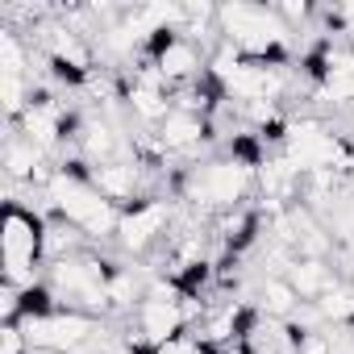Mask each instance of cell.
Here are the masks:
<instances>
[{"label": "cell", "mask_w": 354, "mask_h": 354, "mask_svg": "<svg viewBox=\"0 0 354 354\" xmlns=\"http://www.w3.org/2000/svg\"><path fill=\"white\" fill-rule=\"evenodd\" d=\"M46 201H50V217H63L71 221L88 242H104V238H117V221H121V209L113 201H104L92 180H88V167L80 158H67L55 180L42 188Z\"/></svg>", "instance_id": "obj_1"}, {"label": "cell", "mask_w": 354, "mask_h": 354, "mask_svg": "<svg viewBox=\"0 0 354 354\" xmlns=\"http://www.w3.org/2000/svg\"><path fill=\"white\" fill-rule=\"evenodd\" d=\"M42 263H46V217L21 201L5 205L0 217V267L5 283L13 288H34L42 283Z\"/></svg>", "instance_id": "obj_2"}, {"label": "cell", "mask_w": 354, "mask_h": 354, "mask_svg": "<svg viewBox=\"0 0 354 354\" xmlns=\"http://www.w3.org/2000/svg\"><path fill=\"white\" fill-rule=\"evenodd\" d=\"M21 329H26L30 350H38V354H80L96 342L100 321L88 313H75V308H55L46 317H26Z\"/></svg>", "instance_id": "obj_3"}, {"label": "cell", "mask_w": 354, "mask_h": 354, "mask_svg": "<svg viewBox=\"0 0 354 354\" xmlns=\"http://www.w3.org/2000/svg\"><path fill=\"white\" fill-rule=\"evenodd\" d=\"M171 201L167 196H146V201H133L121 209V221H117V246L125 254H146L154 250L158 242H167L171 234Z\"/></svg>", "instance_id": "obj_4"}, {"label": "cell", "mask_w": 354, "mask_h": 354, "mask_svg": "<svg viewBox=\"0 0 354 354\" xmlns=\"http://www.w3.org/2000/svg\"><path fill=\"white\" fill-rule=\"evenodd\" d=\"M154 138L162 142L167 154H196V150L209 142V121L196 117V113H180V109H175V113L154 129Z\"/></svg>", "instance_id": "obj_5"}, {"label": "cell", "mask_w": 354, "mask_h": 354, "mask_svg": "<svg viewBox=\"0 0 354 354\" xmlns=\"http://www.w3.org/2000/svg\"><path fill=\"white\" fill-rule=\"evenodd\" d=\"M288 283L296 288L300 300H313V304H317L337 279H333V271H329L325 259H296V263L288 267Z\"/></svg>", "instance_id": "obj_6"}, {"label": "cell", "mask_w": 354, "mask_h": 354, "mask_svg": "<svg viewBox=\"0 0 354 354\" xmlns=\"http://www.w3.org/2000/svg\"><path fill=\"white\" fill-rule=\"evenodd\" d=\"M146 292H150V283H142V275H133L129 267H113V275H109V283H104L109 313H125V317H133L138 304L146 300Z\"/></svg>", "instance_id": "obj_7"}, {"label": "cell", "mask_w": 354, "mask_h": 354, "mask_svg": "<svg viewBox=\"0 0 354 354\" xmlns=\"http://www.w3.org/2000/svg\"><path fill=\"white\" fill-rule=\"evenodd\" d=\"M263 317H275V321H288L296 308H300V296L296 288L288 283V275H267L263 288H259V304H254Z\"/></svg>", "instance_id": "obj_8"}, {"label": "cell", "mask_w": 354, "mask_h": 354, "mask_svg": "<svg viewBox=\"0 0 354 354\" xmlns=\"http://www.w3.org/2000/svg\"><path fill=\"white\" fill-rule=\"evenodd\" d=\"M317 308H321V321L329 325V329H354V283H333L321 300H317Z\"/></svg>", "instance_id": "obj_9"}, {"label": "cell", "mask_w": 354, "mask_h": 354, "mask_svg": "<svg viewBox=\"0 0 354 354\" xmlns=\"http://www.w3.org/2000/svg\"><path fill=\"white\" fill-rule=\"evenodd\" d=\"M329 230H333L342 242L354 238V196H337V205L329 209Z\"/></svg>", "instance_id": "obj_10"}, {"label": "cell", "mask_w": 354, "mask_h": 354, "mask_svg": "<svg viewBox=\"0 0 354 354\" xmlns=\"http://www.w3.org/2000/svg\"><path fill=\"white\" fill-rule=\"evenodd\" d=\"M0 354H34L21 325H5V329H0Z\"/></svg>", "instance_id": "obj_11"}, {"label": "cell", "mask_w": 354, "mask_h": 354, "mask_svg": "<svg viewBox=\"0 0 354 354\" xmlns=\"http://www.w3.org/2000/svg\"><path fill=\"white\" fill-rule=\"evenodd\" d=\"M346 50H350V71H354V38L346 42Z\"/></svg>", "instance_id": "obj_12"}]
</instances>
